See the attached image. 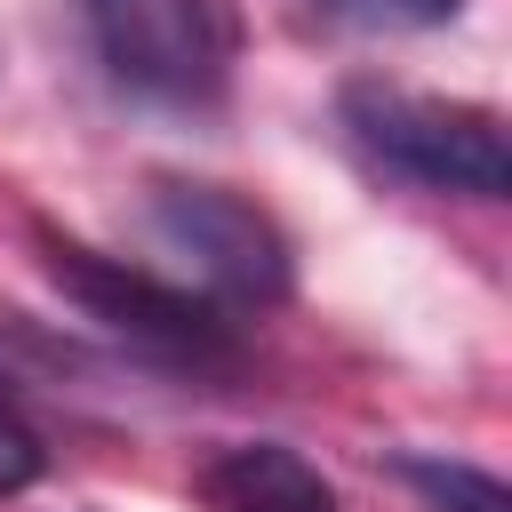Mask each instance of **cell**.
I'll list each match as a JSON object with an SVG mask.
<instances>
[{
    "label": "cell",
    "instance_id": "1",
    "mask_svg": "<svg viewBox=\"0 0 512 512\" xmlns=\"http://www.w3.org/2000/svg\"><path fill=\"white\" fill-rule=\"evenodd\" d=\"M144 240H152V272L176 280L184 296H200L224 320H256V312L288 304V288H296L288 232L272 224V208H256L232 184L152 176V192H144Z\"/></svg>",
    "mask_w": 512,
    "mask_h": 512
},
{
    "label": "cell",
    "instance_id": "2",
    "mask_svg": "<svg viewBox=\"0 0 512 512\" xmlns=\"http://www.w3.org/2000/svg\"><path fill=\"white\" fill-rule=\"evenodd\" d=\"M336 128L360 152V168H376L408 192H456V200H504L512 192L504 120L488 104L424 96L400 80H352L336 96Z\"/></svg>",
    "mask_w": 512,
    "mask_h": 512
},
{
    "label": "cell",
    "instance_id": "3",
    "mask_svg": "<svg viewBox=\"0 0 512 512\" xmlns=\"http://www.w3.org/2000/svg\"><path fill=\"white\" fill-rule=\"evenodd\" d=\"M104 80L160 112H216L240 72L232 0H72Z\"/></svg>",
    "mask_w": 512,
    "mask_h": 512
},
{
    "label": "cell",
    "instance_id": "4",
    "mask_svg": "<svg viewBox=\"0 0 512 512\" xmlns=\"http://www.w3.org/2000/svg\"><path fill=\"white\" fill-rule=\"evenodd\" d=\"M40 264H48V280H56L96 328H112L120 344H136V352H152V360H168V368H224V360H232L240 320L208 312L200 296H184V288L160 280L152 264L104 256V248L64 240V232H40Z\"/></svg>",
    "mask_w": 512,
    "mask_h": 512
},
{
    "label": "cell",
    "instance_id": "5",
    "mask_svg": "<svg viewBox=\"0 0 512 512\" xmlns=\"http://www.w3.org/2000/svg\"><path fill=\"white\" fill-rule=\"evenodd\" d=\"M192 496L208 512H344L328 472L296 456L288 440H232L192 472Z\"/></svg>",
    "mask_w": 512,
    "mask_h": 512
},
{
    "label": "cell",
    "instance_id": "6",
    "mask_svg": "<svg viewBox=\"0 0 512 512\" xmlns=\"http://www.w3.org/2000/svg\"><path fill=\"white\" fill-rule=\"evenodd\" d=\"M400 480L432 504V512H512L504 480L488 464H464V456H400Z\"/></svg>",
    "mask_w": 512,
    "mask_h": 512
},
{
    "label": "cell",
    "instance_id": "7",
    "mask_svg": "<svg viewBox=\"0 0 512 512\" xmlns=\"http://www.w3.org/2000/svg\"><path fill=\"white\" fill-rule=\"evenodd\" d=\"M304 8L344 32H432V24L464 16V0H304Z\"/></svg>",
    "mask_w": 512,
    "mask_h": 512
},
{
    "label": "cell",
    "instance_id": "8",
    "mask_svg": "<svg viewBox=\"0 0 512 512\" xmlns=\"http://www.w3.org/2000/svg\"><path fill=\"white\" fill-rule=\"evenodd\" d=\"M40 472H48V440H40L24 392H16L8 368H0V496H24Z\"/></svg>",
    "mask_w": 512,
    "mask_h": 512
}]
</instances>
